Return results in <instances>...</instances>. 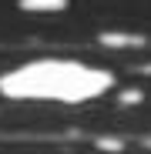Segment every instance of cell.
<instances>
[{"mask_svg":"<svg viewBox=\"0 0 151 154\" xmlns=\"http://www.w3.org/2000/svg\"><path fill=\"white\" fill-rule=\"evenodd\" d=\"M114 87V74L77 57H37L0 74V94L10 100L87 104Z\"/></svg>","mask_w":151,"mask_h":154,"instance_id":"1","label":"cell"},{"mask_svg":"<svg viewBox=\"0 0 151 154\" xmlns=\"http://www.w3.org/2000/svg\"><path fill=\"white\" fill-rule=\"evenodd\" d=\"M17 7L27 14H57L71 7V0H17Z\"/></svg>","mask_w":151,"mask_h":154,"instance_id":"2","label":"cell"},{"mask_svg":"<svg viewBox=\"0 0 151 154\" xmlns=\"http://www.w3.org/2000/svg\"><path fill=\"white\" fill-rule=\"evenodd\" d=\"M101 40H104L108 47H131L128 40H141V37H128V34H101Z\"/></svg>","mask_w":151,"mask_h":154,"instance_id":"3","label":"cell"}]
</instances>
